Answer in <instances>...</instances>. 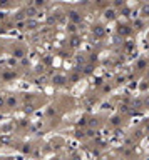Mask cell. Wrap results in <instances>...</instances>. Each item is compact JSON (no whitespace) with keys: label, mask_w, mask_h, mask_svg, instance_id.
Instances as JSON below:
<instances>
[{"label":"cell","mask_w":149,"mask_h":160,"mask_svg":"<svg viewBox=\"0 0 149 160\" xmlns=\"http://www.w3.org/2000/svg\"><path fill=\"white\" fill-rule=\"evenodd\" d=\"M27 25H30V28H35V22H28Z\"/></svg>","instance_id":"3957f363"},{"label":"cell","mask_w":149,"mask_h":160,"mask_svg":"<svg viewBox=\"0 0 149 160\" xmlns=\"http://www.w3.org/2000/svg\"><path fill=\"white\" fill-rule=\"evenodd\" d=\"M14 55L15 57H22L24 55V50H22V48H17V50H14Z\"/></svg>","instance_id":"7a4b0ae2"},{"label":"cell","mask_w":149,"mask_h":160,"mask_svg":"<svg viewBox=\"0 0 149 160\" xmlns=\"http://www.w3.org/2000/svg\"><path fill=\"white\" fill-rule=\"evenodd\" d=\"M3 104H5V100H3L2 97H0V107H3Z\"/></svg>","instance_id":"277c9868"},{"label":"cell","mask_w":149,"mask_h":160,"mask_svg":"<svg viewBox=\"0 0 149 160\" xmlns=\"http://www.w3.org/2000/svg\"><path fill=\"white\" fill-rule=\"evenodd\" d=\"M35 3H37V5H40V3H42V5H44V0H37Z\"/></svg>","instance_id":"5b68a950"},{"label":"cell","mask_w":149,"mask_h":160,"mask_svg":"<svg viewBox=\"0 0 149 160\" xmlns=\"http://www.w3.org/2000/svg\"><path fill=\"white\" fill-rule=\"evenodd\" d=\"M7 104H9V107H14L15 104H17V100H15V98H14V97H10V98H9V100H7Z\"/></svg>","instance_id":"6da1fadb"},{"label":"cell","mask_w":149,"mask_h":160,"mask_svg":"<svg viewBox=\"0 0 149 160\" xmlns=\"http://www.w3.org/2000/svg\"><path fill=\"white\" fill-rule=\"evenodd\" d=\"M7 2H9V0H0V3H7Z\"/></svg>","instance_id":"8992f818"}]
</instances>
